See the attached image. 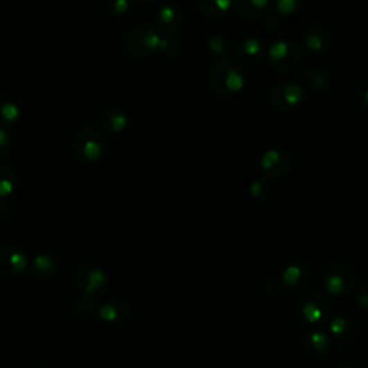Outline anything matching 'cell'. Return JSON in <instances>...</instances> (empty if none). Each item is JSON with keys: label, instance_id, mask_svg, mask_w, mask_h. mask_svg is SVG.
I'll return each instance as SVG.
<instances>
[{"label": "cell", "instance_id": "obj_1", "mask_svg": "<svg viewBox=\"0 0 368 368\" xmlns=\"http://www.w3.org/2000/svg\"><path fill=\"white\" fill-rule=\"evenodd\" d=\"M245 78L240 69L229 60L222 61L211 69L209 76V88L218 95H230L243 88Z\"/></svg>", "mask_w": 368, "mask_h": 368}, {"label": "cell", "instance_id": "obj_2", "mask_svg": "<svg viewBox=\"0 0 368 368\" xmlns=\"http://www.w3.org/2000/svg\"><path fill=\"white\" fill-rule=\"evenodd\" d=\"M324 283L334 295H347L356 288L357 277L354 269L347 263H334L326 269Z\"/></svg>", "mask_w": 368, "mask_h": 368}, {"label": "cell", "instance_id": "obj_3", "mask_svg": "<svg viewBox=\"0 0 368 368\" xmlns=\"http://www.w3.org/2000/svg\"><path fill=\"white\" fill-rule=\"evenodd\" d=\"M331 311V302L321 292L306 294L297 305V315L308 324L322 322Z\"/></svg>", "mask_w": 368, "mask_h": 368}, {"label": "cell", "instance_id": "obj_4", "mask_svg": "<svg viewBox=\"0 0 368 368\" xmlns=\"http://www.w3.org/2000/svg\"><path fill=\"white\" fill-rule=\"evenodd\" d=\"M105 146L103 135L92 128L82 130L75 139V151L85 161H98L104 154Z\"/></svg>", "mask_w": 368, "mask_h": 368}, {"label": "cell", "instance_id": "obj_5", "mask_svg": "<svg viewBox=\"0 0 368 368\" xmlns=\"http://www.w3.org/2000/svg\"><path fill=\"white\" fill-rule=\"evenodd\" d=\"M127 46L135 55L150 53L156 49H167L168 41L151 29L137 28L134 29L127 37Z\"/></svg>", "mask_w": 368, "mask_h": 368}, {"label": "cell", "instance_id": "obj_6", "mask_svg": "<svg viewBox=\"0 0 368 368\" xmlns=\"http://www.w3.org/2000/svg\"><path fill=\"white\" fill-rule=\"evenodd\" d=\"M301 61V49L297 44L279 41L269 49V62L278 71H289Z\"/></svg>", "mask_w": 368, "mask_h": 368}, {"label": "cell", "instance_id": "obj_7", "mask_svg": "<svg viewBox=\"0 0 368 368\" xmlns=\"http://www.w3.org/2000/svg\"><path fill=\"white\" fill-rule=\"evenodd\" d=\"M305 98V92L298 84L285 82L275 87L270 94V101L281 111H290L297 108Z\"/></svg>", "mask_w": 368, "mask_h": 368}, {"label": "cell", "instance_id": "obj_8", "mask_svg": "<svg viewBox=\"0 0 368 368\" xmlns=\"http://www.w3.org/2000/svg\"><path fill=\"white\" fill-rule=\"evenodd\" d=\"M292 167V157L285 150H269L259 161V168L269 177H281Z\"/></svg>", "mask_w": 368, "mask_h": 368}, {"label": "cell", "instance_id": "obj_9", "mask_svg": "<svg viewBox=\"0 0 368 368\" xmlns=\"http://www.w3.org/2000/svg\"><path fill=\"white\" fill-rule=\"evenodd\" d=\"M28 261L24 252L12 246L0 247V274L13 275L21 274L26 269Z\"/></svg>", "mask_w": 368, "mask_h": 368}, {"label": "cell", "instance_id": "obj_10", "mask_svg": "<svg viewBox=\"0 0 368 368\" xmlns=\"http://www.w3.org/2000/svg\"><path fill=\"white\" fill-rule=\"evenodd\" d=\"M309 279H311L309 269L301 262L289 265L282 274V283L289 292H298V290L304 289L308 285Z\"/></svg>", "mask_w": 368, "mask_h": 368}, {"label": "cell", "instance_id": "obj_11", "mask_svg": "<svg viewBox=\"0 0 368 368\" xmlns=\"http://www.w3.org/2000/svg\"><path fill=\"white\" fill-rule=\"evenodd\" d=\"M85 283L82 286V292L85 297H89V295H95L98 294L103 290V288L105 286V282H107V277L105 274L103 272V270L100 268L96 266H92V268H88L87 274H85Z\"/></svg>", "mask_w": 368, "mask_h": 368}, {"label": "cell", "instance_id": "obj_12", "mask_svg": "<svg viewBox=\"0 0 368 368\" xmlns=\"http://www.w3.org/2000/svg\"><path fill=\"white\" fill-rule=\"evenodd\" d=\"M328 345H329V340L322 333H311V335H308L305 340L306 350L315 356H319L324 351H326Z\"/></svg>", "mask_w": 368, "mask_h": 368}, {"label": "cell", "instance_id": "obj_13", "mask_svg": "<svg viewBox=\"0 0 368 368\" xmlns=\"http://www.w3.org/2000/svg\"><path fill=\"white\" fill-rule=\"evenodd\" d=\"M107 120H108V127L114 132H120V131L125 130L127 123H128L127 121V117H125V114L121 112L117 108H114V109H111V111L107 112Z\"/></svg>", "mask_w": 368, "mask_h": 368}, {"label": "cell", "instance_id": "obj_14", "mask_svg": "<svg viewBox=\"0 0 368 368\" xmlns=\"http://www.w3.org/2000/svg\"><path fill=\"white\" fill-rule=\"evenodd\" d=\"M304 40H305V44H306L308 49H311L314 52H321V51H324L326 48L325 37L317 29L306 32Z\"/></svg>", "mask_w": 368, "mask_h": 368}, {"label": "cell", "instance_id": "obj_15", "mask_svg": "<svg viewBox=\"0 0 368 368\" xmlns=\"http://www.w3.org/2000/svg\"><path fill=\"white\" fill-rule=\"evenodd\" d=\"M262 52V46L256 40H247L240 46V56L246 61L258 60Z\"/></svg>", "mask_w": 368, "mask_h": 368}, {"label": "cell", "instance_id": "obj_16", "mask_svg": "<svg viewBox=\"0 0 368 368\" xmlns=\"http://www.w3.org/2000/svg\"><path fill=\"white\" fill-rule=\"evenodd\" d=\"M21 117V109L13 103H2L0 104V119L6 123H13Z\"/></svg>", "mask_w": 368, "mask_h": 368}, {"label": "cell", "instance_id": "obj_17", "mask_svg": "<svg viewBox=\"0 0 368 368\" xmlns=\"http://www.w3.org/2000/svg\"><path fill=\"white\" fill-rule=\"evenodd\" d=\"M33 269H36V272L42 274H51L55 269V262L51 256L48 255H37L33 259Z\"/></svg>", "mask_w": 368, "mask_h": 368}, {"label": "cell", "instance_id": "obj_18", "mask_svg": "<svg viewBox=\"0 0 368 368\" xmlns=\"http://www.w3.org/2000/svg\"><path fill=\"white\" fill-rule=\"evenodd\" d=\"M269 191H270V187L268 184L266 180L263 179H258L255 180L254 183H252L250 186V195L254 196L255 199H263L269 195Z\"/></svg>", "mask_w": 368, "mask_h": 368}, {"label": "cell", "instance_id": "obj_19", "mask_svg": "<svg viewBox=\"0 0 368 368\" xmlns=\"http://www.w3.org/2000/svg\"><path fill=\"white\" fill-rule=\"evenodd\" d=\"M13 187L15 184L12 180V171H0V198H8L13 191Z\"/></svg>", "mask_w": 368, "mask_h": 368}, {"label": "cell", "instance_id": "obj_20", "mask_svg": "<svg viewBox=\"0 0 368 368\" xmlns=\"http://www.w3.org/2000/svg\"><path fill=\"white\" fill-rule=\"evenodd\" d=\"M100 317L104 321H107V322H115V321L119 319V317H120L119 308L115 306L114 304H105L100 309Z\"/></svg>", "mask_w": 368, "mask_h": 368}, {"label": "cell", "instance_id": "obj_21", "mask_svg": "<svg viewBox=\"0 0 368 368\" xmlns=\"http://www.w3.org/2000/svg\"><path fill=\"white\" fill-rule=\"evenodd\" d=\"M108 10L115 15H124L130 9L128 0H108Z\"/></svg>", "mask_w": 368, "mask_h": 368}, {"label": "cell", "instance_id": "obj_22", "mask_svg": "<svg viewBox=\"0 0 368 368\" xmlns=\"http://www.w3.org/2000/svg\"><path fill=\"white\" fill-rule=\"evenodd\" d=\"M177 19V12L173 6H166L160 10L159 21L161 25H171Z\"/></svg>", "mask_w": 368, "mask_h": 368}, {"label": "cell", "instance_id": "obj_23", "mask_svg": "<svg viewBox=\"0 0 368 368\" xmlns=\"http://www.w3.org/2000/svg\"><path fill=\"white\" fill-rule=\"evenodd\" d=\"M298 0H277V9L282 15H290L298 9Z\"/></svg>", "mask_w": 368, "mask_h": 368}, {"label": "cell", "instance_id": "obj_24", "mask_svg": "<svg viewBox=\"0 0 368 368\" xmlns=\"http://www.w3.org/2000/svg\"><path fill=\"white\" fill-rule=\"evenodd\" d=\"M360 101H361V105L364 108L368 109V82H365L361 88V92H360Z\"/></svg>", "mask_w": 368, "mask_h": 368}, {"label": "cell", "instance_id": "obj_25", "mask_svg": "<svg viewBox=\"0 0 368 368\" xmlns=\"http://www.w3.org/2000/svg\"><path fill=\"white\" fill-rule=\"evenodd\" d=\"M9 141H10L9 134H8L3 128H0V148H2V150H6Z\"/></svg>", "mask_w": 368, "mask_h": 368}, {"label": "cell", "instance_id": "obj_26", "mask_svg": "<svg viewBox=\"0 0 368 368\" xmlns=\"http://www.w3.org/2000/svg\"><path fill=\"white\" fill-rule=\"evenodd\" d=\"M215 5L220 12H226L231 5V0H215Z\"/></svg>", "mask_w": 368, "mask_h": 368}, {"label": "cell", "instance_id": "obj_27", "mask_svg": "<svg viewBox=\"0 0 368 368\" xmlns=\"http://www.w3.org/2000/svg\"><path fill=\"white\" fill-rule=\"evenodd\" d=\"M249 2H250V5L254 6V8H256V9L262 10V9H265V8L268 6L269 0H249Z\"/></svg>", "mask_w": 368, "mask_h": 368}, {"label": "cell", "instance_id": "obj_28", "mask_svg": "<svg viewBox=\"0 0 368 368\" xmlns=\"http://www.w3.org/2000/svg\"><path fill=\"white\" fill-rule=\"evenodd\" d=\"M210 45H211V49H213V51H216L218 53H220V51H222V45H223V42H222L220 40H211V42H210Z\"/></svg>", "mask_w": 368, "mask_h": 368}, {"label": "cell", "instance_id": "obj_29", "mask_svg": "<svg viewBox=\"0 0 368 368\" xmlns=\"http://www.w3.org/2000/svg\"><path fill=\"white\" fill-rule=\"evenodd\" d=\"M0 207H2V204H0Z\"/></svg>", "mask_w": 368, "mask_h": 368}]
</instances>
